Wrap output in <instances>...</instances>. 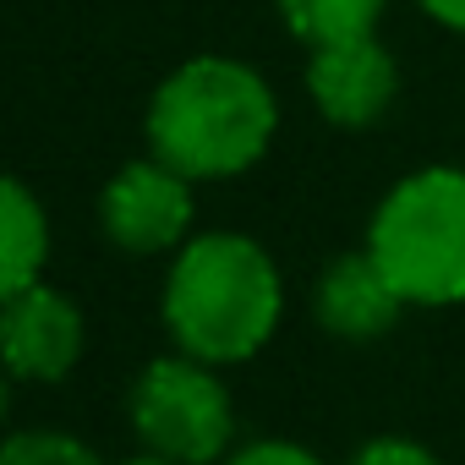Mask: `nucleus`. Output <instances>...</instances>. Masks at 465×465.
<instances>
[{"mask_svg":"<svg viewBox=\"0 0 465 465\" xmlns=\"http://www.w3.org/2000/svg\"><path fill=\"white\" fill-rule=\"evenodd\" d=\"M132 427L148 443V454L181 460V465H208L224 454L230 443V394L213 378L208 361L197 356H159L143 367V378L132 383Z\"/></svg>","mask_w":465,"mask_h":465,"instance_id":"nucleus-4","label":"nucleus"},{"mask_svg":"<svg viewBox=\"0 0 465 465\" xmlns=\"http://www.w3.org/2000/svg\"><path fill=\"white\" fill-rule=\"evenodd\" d=\"M99 219H104V236L121 252H137V258L170 252L192 230V181L181 170H170L164 159L121 164L99 197Z\"/></svg>","mask_w":465,"mask_h":465,"instance_id":"nucleus-5","label":"nucleus"},{"mask_svg":"<svg viewBox=\"0 0 465 465\" xmlns=\"http://www.w3.org/2000/svg\"><path fill=\"white\" fill-rule=\"evenodd\" d=\"M280 126L263 72L230 55H197L175 66L148 104V148L186 181H224L252 170Z\"/></svg>","mask_w":465,"mask_h":465,"instance_id":"nucleus-1","label":"nucleus"},{"mask_svg":"<svg viewBox=\"0 0 465 465\" xmlns=\"http://www.w3.org/2000/svg\"><path fill=\"white\" fill-rule=\"evenodd\" d=\"M367 252L405 307L465 302V170L427 164L405 175L372 213Z\"/></svg>","mask_w":465,"mask_h":465,"instance_id":"nucleus-3","label":"nucleus"},{"mask_svg":"<svg viewBox=\"0 0 465 465\" xmlns=\"http://www.w3.org/2000/svg\"><path fill=\"white\" fill-rule=\"evenodd\" d=\"M389 0H280V17L302 45H340L378 28Z\"/></svg>","mask_w":465,"mask_h":465,"instance_id":"nucleus-10","label":"nucleus"},{"mask_svg":"<svg viewBox=\"0 0 465 465\" xmlns=\"http://www.w3.org/2000/svg\"><path fill=\"white\" fill-rule=\"evenodd\" d=\"M280 312V269L252 236L213 230V236H197L175 252L164 280V329L186 356L208 367L247 361L274 340Z\"/></svg>","mask_w":465,"mask_h":465,"instance_id":"nucleus-2","label":"nucleus"},{"mask_svg":"<svg viewBox=\"0 0 465 465\" xmlns=\"http://www.w3.org/2000/svg\"><path fill=\"white\" fill-rule=\"evenodd\" d=\"M224 465H323L318 454H307L302 443H291V438H258V443H247V449H236Z\"/></svg>","mask_w":465,"mask_h":465,"instance_id":"nucleus-13","label":"nucleus"},{"mask_svg":"<svg viewBox=\"0 0 465 465\" xmlns=\"http://www.w3.org/2000/svg\"><path fill=\"white\" fill-rule=\"evenodd\" d=\"M126 465H181V460H164V454H143V460H126Z\"/></svg>","mask_w":465,"mask_h":465,"instance_id":"nucleus-15","label":"nucleus"},{"mask_svg":"<svg viewBox=\"0 0 465 465\" xmlns=\"http://www.w3.org/2000/svg\"><path fill=\"white\" fill-rule=\"evenodd\" d=\"M416 6H421L427 17H438L443 28H454V34H465V0H416Z\"/></svg>","mask_w":465,"mask_h":465,"instance_id":"nucleus-14","label":"nucleus"},{"mask_svg":"<svg viewBox=\"0 0 465 465\" xmlns=\"http://www.w3.org/2000/svg\"><path fill=\"white\" fill-rule=\"evenodd\" d=\"M351 465H443L432 449H421L416 438H372L351 454Z\"/></svg>","mask_w":465,"mask_h":465,"instance_id":"nucleus-12","label":"nucleus"},{"mask_svg":"<svg viewBox=\"0 0 465 465\" xmlns=\"http://www.w3.org/2000/svg\"><path fill=\"white\" fill-rule=\"evenodd\" d=\"M307 94L312 104L334 121V126H372L394 94H400V66L394 55L378 45V34L361 39H340V45H318L307 61Z\"/></svg>","mask_w":465,"mask_h":465,"instance_id":"nucleus-7","label":"nucleus"},{"mask_svg":"<svg viewBox=\"0 0 465 465\" xmlns=\"http://www.w3.org/2000/svg\"><path fill=\"white\" fill-rule=\"evenodd\" d=\"M405 296L389 285V274L378 269V258L361 252H340L323 280H318V323L340 340H372L383 329H394Z\"/></svg>","mask_w":465,"mask_h":465,"instance_id":"nucleus-8","label":"nucleus"},{"mask_svg":"<svg viewBox=\"0 0 465 465\" xmlns=\"http://www.w3.org/2000/svg\"><path fill=\"white\" fill-rule=\"evenodd\" d=\"M45 252H50L45 203L28 192V181H6V269H0V291L17 296V291L39 285Z\"/></svg>","mask_w":465,"mask_h":465,"instance_id":"nucleus-9","label":"nucleus"},{"mask_svg":"<svg viewBox=\"0 0 465 465\" xmlns=\"http://www.w3.org/2000/svg\"><path fill=\"white\" fill-rule=\"evenodd\" d=\"M0 465H104L72 432H12L0 449Z\"/></svg>","mask_w":465,"mask_h":465,"instance_id":"nucleus-11","label":"nucleus"},{"mask_svg":"<svg viewBox=\"0 0 465 465\" xmlns=\"http://www.w3.org/2000/svg\"><path fill=\"white\" fill-rule=\"evenodd\" d=\"M83 312L72 296L50 291V285H28L17 296H6V312H0V351H6L12 378L28 383H55L77 367L83 356Z\"/></svg>","mask_w":465,"mask_h":465,"instance_id":"nucleus-6","label":"nucleus"}]
</instances>
